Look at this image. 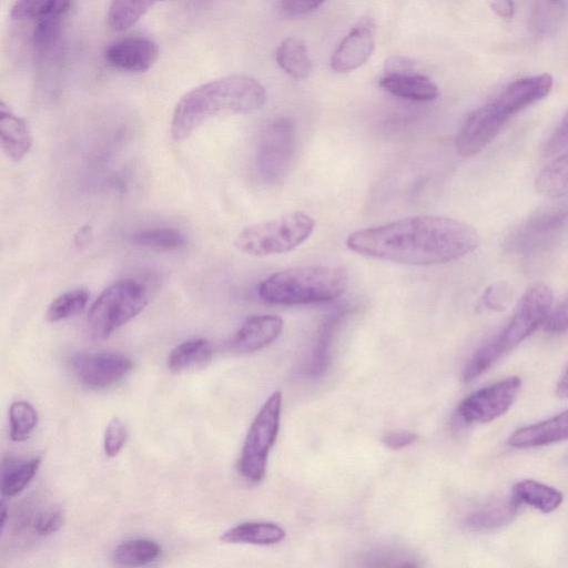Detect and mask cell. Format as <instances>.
I'll return each instance as SVG.
<instances>
[{
	"label": "cell",
	"instance_id": "cell-1",
	"mask_svg": "<svg viewBox=\"0 0 568 568\" xmlns=\"http://www.w3.org/2000/svg\"><path fill=\"white\" fill-rule=\"evenodd\" d=\"M469 224L440 215H414L357 230L346 239L347 247L361 255L428 266L462 258L479 245Z\"/></svg>",
	"mask_w": 568,
	"mask_h": 568
},
{
	"label": "cell",
	"instance_id": "cell-2",
	"mask_svg": "<svg viewBox=\"0 0 568 568\" xmlns=\"http://www.w3.org/2000/svg\"><path fill=\"white\" fill-rule=\"evenodd\" d=\"M264 87L254 78L232 74L195 87L178 101L171 119V136L181 142L207 121L248 114L263 106Z\"/></svg>",
	"mask_w": 568,
	"mask_h": 568
},
{
	"label": "cell",
	"instance_id": "cell-3",
	"mask_svg": "<svg viewBox=\"0 0 568 568\" xmlns=\"http://www.w3.org/2000/svg\"><path fill=\"white\" fill-rule=\"evenodd\" d=\"M554 301L551 288L536 283L527 288L507 324L483 343L463 369L469 383L490 368L500 357L530 336L548 317Z\"/></svg>",
	"mask_w": 568,
	"mask_h": 568
},
{
	"label": "cell",
	"instance_id": "cell-4",
	"mask_svg": "<svg viewBox=\"0 0 568 568\" xmlns=\"http://www.w3.org/2000/svg\"><path fill=\"white\" fill-rule=\"evenodd\" d=\"M348 273L341 266H291L267 276L258 285V296L275 305H303L333 301L343 295Z\"/></svg>",
	"mask_w": 568,
	"mask_h": 568
},
{
	"label": "cell",
	"instance_id": "cell-5",
	"mask_svg": "<svg viewBox=\"0 0 568 568\" xmlns=\"http://www.w3.org/2000/svg\"><path fill=\"white\" fill-rule=\"evenodd\" d=\"M150 297L148 284L139 278H123L109 285L90 306L87 328L91 338H109L139 315Z\"/></svg>",
	"mask_w": 568,
	"mask_h": 568
},
{
	"label": "cell",
	"instance_id": "cell-6",
	"mask_svg": "<svg viewBox=\"0 0 568 568\" xmlns=\"http://www.w3.org/2000/svg\"><path fill=\"white\" fill-rule=\"evenodd\" d=\"M314 229L312 216L303 212H290L244 227L235 237L234 245L251 256L284 254L307 241Z\"/></svg>",
	"mask_w": 568,
	"mask_h": 568
},
{
	"label": "cell",
	"instance_id": "cell-7",
	"mask_svg": "<svg viewBox=\"0 0 568 568\" xmlns=\"http://www.w3.org/2000/svg\"><path fill=\"white\" fill-rule=\"evenodd\" d=\"M282 393H272L254 417L245 436L240 460V474L251 483L261 481L266 473L270 450L280 430Z\"/></svg>",
	"mask_w": 568,
	"mask_h": 568
},
{
	"label": "cell",
	"instance_id": "cell-8",
	"mask_svg": "<svg viewBox=\"0 0 568 568\" xmlns=\"http://www.w3.org/2000/svg\"><path fill=\"white\" fill-rule=\"evenodd\" d=\"M567 224V203L539 209L507 236L505 250L521 257L539 255L556 243Z\"/></svg>",
	"mask_w": 568,
	"mask_h": 568
},
{
	"label": "cell",
	"instance_id": "cell-9",
	"mask_svg": "<svg viewBox=\"0 0 568 568\" xmlns=\"http://www.w3.org/2000/svg\"><path fill=\"white\" fill-rule=\"evenodd\" d=\"M296 150V128L288 116L270 120L262 130L256 159L260 175L268 183L282 181Z\"/></svg>",
	"mask_w": 568,
	"mask_h": 568
},
{
	"label": "cell",
	"instance_id": "cell-10",
	"mask_svg": "<svg viewBox=\"0 0 568 568\" xmlns=\"http://www.w3.org/2000/svg\"><path fill=\"white\" fill-rule=\"evenodd\" d=\"M74 378L89 389H108L123 381L132 371L133 362L119 352H81L69 358Z\"/></svg>",
	"mask_w": 568,
	"mask_h": 568
},
{
	"label": "cell",
	"instance_id": "cell-11",
	"mask_svg": "<svg viewBox=\"0 0 568 568\" xmlns=\"http://www.w3.org/2000/svg\"><path fill=\"white\" fill-rule=\"evenodd\" d=\"M521 379L509 376L483 387L465 397L457 407V416L465 424H485L504 415L514 404Z\"/></svg>",
	"mask_w": 568,
	"mask_h": 568
},
{
	"label": "cell",
	"instance_id": "cell-12",
	"mask_svg": "<svg viewBox=\"0 0 568 568\" xmlns=\"http://www.w3.org/2000/svg\"><path fill=\"white\" fill-rule=\"evenodd\" d=\"M509 119L493 101L477 108L456 135L457 153L464 158L477 154L499 134Z\"/></svg>",
	"mask_w": 568,
	"mask_h": 568
},
{
	"label": "cell",
	"instance_id": "cell-13",
	"mask_svg": "<svg viewBox=\"0 0 568 568\" xmlns=\"http://www.w3.org/2000/svg\"><path fill=\"white\" fill-rule=\"evenodd\" d=\"M375 49V23L363 18L342 39L331 58V68L338 73L362 67Z\"/></svg>",
	"mask_w": 568,
	"mask_h": 568
},
{
	"label": "cell",
	"instance_id": "cell-14",
	"mask_svg": "<svg viewBox=\"0 0 568 568\" xmlns=\"http://www.w3.org/2000/svg\"><path fill=\"white\" fill-rule=\"evenodd\" d=\"M159 57L156 43L142 36L113 41L104 51L106 63L120 71L141 73L152 68Z\"/></svg>",
	"mask_w": 568,
	"mask_h": 568
},
{
	"label": "cell",
	"instance_id": "cell-15",
	"mask_svg": "<svg viewBox=\"0 0 568 568\" xmlns=\"http://www.w3.org/2000/svg\"><path fill=\"white\" fill-rule=\"evenodd\" d=\"M548 73L530 75L513 81L505 87L493 102L509 118L546 98L552 88Z\"/></svg>",
	"mask_w": 568,
	"mask_h": 568
},
{
	"label": "cell",
	"instance_id": "cell-16",
	"mask_svg": "<svg viewBox=\"0 0 568 568\" xmlns=\"http://www.w3.org/2000/svg\"><path fill=\"white\" fill-rule=\"evenodd\" d=\"M284 327L282 317L272 314L248 317L230 341L232 351L241 354L254 353L271 345Z\"/></svg>",
	"mask_w": 568,
	"mask_h": 568
},
{
	"label": "cell",
	"instance_id": "cell-17",
	"mask_svg": "<svg viewBox=\"0 0 568 568\" xmlns=\"http://www.w3.org/2000/svg\"><path fill=\"white\" fill-rule=\"evenodd\" d=\"M568 439V409L536 424L515 430L508 444L516 448L545 446Z\"/></svg>",
	"mask_w": 568,
	"mask_h": 568
},
{
	"label": "cell",
	"instance_id": "cell-18",
	"mask_svg": "<svg viewBox=\"0 0 568 568\" xmlns=\"http://www.w3.org/2000/svg\"><path fill=\"white\" fill-rule=\"evenodd\" d=\"M0 143L6 155L13 162L24 159L33 143L26 120L11 111L3 101L0 102Z\"/></svg>",
	"mask_w": 568,
	"mask_h": 568
},
{
	"label": "cell",
	"instance_id": "cell-19",
	"mask_svg": "<svg viewBox=\"0 0 568 568\" xmlns=\"http://www.w3.org/2000/svg\"><path fill=\"white\" fill-rule=\"evenodd\" d=\"M379 85L386 92L412 101L428 102L438 95V87L428 77L415 71L384 73Z\"/></svg>",
	"mask_w": 568,
	"mask_h": 568
},
{
	"label": "cell",
	"instance_id": "cell-20",
	"mask_svg": "<svg viewBox=\"0 0 568 568\" xmlns=\"http://www.w3.org/2000/svg\"><path fill=\"white\" fill-rule=\"evenodd\" d=\"M286 537L283 527L272 521H246L225 530L221 540L225 544L271 546Z\"/></svg>",
	"mask_w": 568,
	"mask_h": 568
},
{
	"label": "cell",
	"instance_id": "cell-21",
	"mask_svg": "<svg viewBox=\"0 0 568 568\" xmlns=\"http://www.w3.org/2000/svg\"><path fill=\"white\" fill-rule=\"evenodd\" d=\"M346 312L338 310L329 314L322 323L307 363V375L321 377L328 368L332 358L334 335Z\"/></svg>",
	"mask_w": 568,
	"mask_h": 568
},
{
	"label": "cell",
	"instance_id": "cell-22",
	"mask_svg": "<svg viewBox=\"0 0 568 568\" xmlns=\"http://www.w3.org/2000/svg\"><path fill=\"white\" fill-rule=\"evenodd\" d=\"M520 503L511 495L499 499L469 514L465 526L471 530H491L510 524L518 511Z\"/></svg>",
	"mask_w": 568,
	"mask_h": 568
},
{
	"label": "cell",
	"instance_id": "cell-23",
	"mask_svg": "<svg viewBox=\"0 0 568 568\" xmlns=\"http://www.w3.org/2000/svg\"><path fill=\"white\" fill-rule=\"evenodd\" d=\"M213 348L206 338H191L176 345L168 356V368L182 373L205 366L212 358Z\"/></svg>",
	"mask_w": 568,
	"mask_h": 568
},
{
	"label": "cell",
	"instance_id": "cell-24",
	"mask_svg": "<svg viewBox=\"0 0 568 568\" xmlns=\"http://www.w3.org/2000/svg\"><path fill=\"white\" fill-rule=\"evenodd\" d=\"M511 495L521 504L529 505L545 514L556 510L564 500V495L556 488L534 479L516 483Z\"/></svg>",
	"mask_w": 568,
	"mask_h": 568
},
{
	"label": "cell",
	"instance_id": "cell-25",
	"mask_svg": "<svg viewBox=\"0 0 568 568\" xmlns=\"http://www.w3.org/2000/svg\"><path fill=\"white\" fill-rule=\"evenodd\" d=\"M41 459L32 457L20 459L8 457L2 462L1 494L3 497H13L20 494L34 478Z\"/></svg>",
	"mask_w": 568,
	"mask_h": 568
},
{
	"label": "cell",
	"instance_id": "cell-26",
	"mask_svg": "<svg viewBox=\"0 0 568 568\" xmlns=\"http://www.w3.org/2000/svg\"><path fill=\"white\" fill-rule=\"evenodd\" d=\"M276 61L282 70L294 79H305L312 72L305 43L296 37L285 38L276 49Z\"/></svg>",
	"mask_w": 568,
	"mask_h": 568
},
{
	"label": "cell",
	"instance_id": "cell-27",
	"mask_svg": "<svg viewBox=\"0 0 568 568\" xmlns=\"http://www.w3.org/2000/svg\"><path fill=\"white\" fill-rule=\"evenodd\" d=\"M161 546L150 538H133L119 544L112 552L116 566L139 567L148 565L161 555Z\"/></svg>",
	"mask_w": 568,
	"mask_h": 568
},
{
	"label": "cell",
	"instance_id": "cell-28",
	"mask_svg": "<svg viewBox=\"0 0 568 568\" xmlns=\"http://www.w3.org/2000/svg\"><path fill=\"white\" fill-rule=\"evenodd\" d=\"M535 187L549 199L568 197V151L555 158L538 174Z\"/></svg>",
	"mask_w": 568,
	"mask_h": 568
},
{
	"label": "cell",
	"instance_id": "cell-29",
	"mask_svg": "<svg viewBox=\"0 0 568 568\" xmlns=\"http://www.w3.org/2000/svg\"><path fill=\"white\" fill-rule=\"evenodd\" d=\"M65 16L67 13H51L36 20L31 44L39 59L51 55L58 49Z\"/></svg>",
	"mask_w": 568,
	"mask_h": 568
},
{
	"label": "cell",
	"instance_id": "cell-30",
	"mask_svg": "<svg viewBox=\"0 0 568 568\" xmlns=\"http://www.w3.org/2000/svg\"><path fill=\"white\" fill-rule=\"evenodd\" d=\"M568 16V0H534L531 27L538 36L558 31Z\"/></svg>",
	"mask_w": 568,
	"mask_h": 568
},
{
	"label": "cell",
	"instance_id": "cell-31",
	"mask_svg": "<svg viewBox=\"0 0 568 568\" xmlns=\"http://www.w3.org/2000/svg\"><path fill=\"white\" fill-rule=\"evenodd\" d=\"M132 244L158 252L175 251L186 243L185 235L170 226L150 227L130 235Z\"/></svg>",
	"mask_w": 568,
	"mask_h": 568
},
{
	"label": "cell",
	"instance_id": "cell-32",
	"mask_svg": "<svg viewBox=\"0 0 568 568\" xmlns=\"http://www.w3.org/2000/svg\"><path fill=\"white\" fill-rule=\"evenodd\" d=\"M158 1L163 0H111L108 23L114 31H125L133 27Z\"/></svg>",
	"mask_w": 568,
	"mask_h": 568
},
{
	"label": "cell",
	"instance_id": "cell-33",
	"mask_svg": "<svg viewBox=\"0 0 568 568\" xmlns=\"http://www.w3.org/2000/svg\"><path fill=\"white\" fill-rule=\"evenodd\" d=\"M85 288L67 291L55 297L48 306L45 317L51 323L61 322L80 314L89 302Z\"/></svg>",
	"mask_w": 568,
	"mask_h": 568
},
{
	"label": "cell",
	"instance_id": "cell-34",
	"mask_svg": "<svg viewBox=\"0 0 568 568\" xmlns=\"http://www.w3.org/2000/svg\"><path fill=\"white\" fill-rule=\"evenodd\" d=\"M72 0H16L10 16L13 20H38L51 13H68Z\"/></svg>",
	"mask_w": 568,
	"mask_h": 568
},
{
	"label": "cell",
	"instance_id": "cell-35",
	"mask_svg": "<svg viewBox=\"0 0 568 568\" xmlns=\"http://www.w3.org/2000/svg\"><path fill=\"white\" fill-rule=\"evenodd\" d=\"M10 438L23 442L30 437L38 425V413L27 400H16L9 408Z\"/></svg>",
	"mask_w": 568,
	"mask_h": 568
},
{
	"label": "cell",
	"instance_id": "cell-36",
	"mask_svg": "<svg viewBox=\"0 0 568 568\" xmlns=\"http://www.w3.org/2000/svg\"><path fill=\"white\" fill-rule=\"evenodd\" d=\"M129 432L124 422L113 417L106 425L103 435V452L108 457H115L124 447Z\"/></svg>",
	"mask_w": 568,
	"mask_h": 568
},
{
	"label": "cell",
	"instance_id": "cell-37",
	"mask_svg": "<svg viewBox=\"0 0 568 568\" xmlns=\"http://www.w3.org/2000/svg\"><path fill=\"white\" fill-rule=\"evenodd\" d=\"M64 524V514L58 507L41 510L33 521L37 535L45 537L57 532Z\"/></svg>",
	"mask_w": 568,
	"mask_h": 568
},
{
	"label": "cell",
	"instance_id": "cell-38",
	"mask_svg": "<svg viewBox=\"0 0 568 568\" xmlns=\"http://www.w3.org/2000/svg\"><path fill=\"white\" fill-rule=\"evenodd\" d=\"M511 295L513 288L507 282H496L484 292L483 303L494 311H503L510 302Z\"/></svg>",
	"mask_w": 568,
	"mask_h": 568
},
{
	"label": "cell",
	"instance_id": "cell-39",
	"mask_svg": "<svg viewBox=\"0 0 568 568\" xmlns=\"http://www.w3.org/2000/svg\"><path fill=\"white\" fill-rule=\"evenodd\" d=\"M544 329L551 334L568 331V296L549 313L544 323Z\"/></svg>",
	"mask_w": 568,
	"mask_h": 568
},
{
	"label": "cell",
	"instance_id": "cell-40",
	"mask_svg": "<svg viewBox=\"0 0 568 568\" xmlns=\"http://www.w3.org/2000/svg\"><path fill=\"white\" fill-rule=\"evenodd\" d=\"M418 436L409 430H396L387 433L383 437V444L390 450H399L416 443Z\"/></svg>",
	"mask_w": 568,
	"mask_h": 568
},
{
	"label": "cell",
	"instance_id": "cell-41",
	"mask_svg": "<svg viewBox=\"0 0 568 568\" xmlns=\"http://www.w3.org/2000/svg\"><path fill=\"white\" fill-rule=\"evenodd\" d=\"M325 0H281L284 11L292 16H302L316 10Z\"/></svg>",
	"mask_w": 568,
	"mask_h": 568
},
{
	"label": "cell",
	"instance_id": "cell-42",
	"mask_svg": "<svg viewBox=\"0 0 568 568\" xmlns=\"http://www.w3.org/2000/svg\"><path fill=\"white\" fill-rule=\"evenodd\" d=\"M568 143V113L564 116L551 138L548 140L545 152L551 154Z\"/></svg>",
	"mask_w": 568,
	"mask_h": 568
},
{
	"label": "cell",
	"instance_id": "cell-43",
	"mask_svg": "<svg viewBox=\"0 0 568 568\" xmlns=\"http://www.w3.org/2000/svg\"><path fill=\"white\" fill-rule=\"evenodd\" d=\"M413 61L404 57H390L385 61L384 73H399L414 71Z\"/></svg>",
	"mask_w": 568,
	"mask_h": 568
},
{
	"label": "cell",
	"instance_id": "cell-44",
	"mask_svg": "<svg viewBox=\"0 0 568 568\" xmlns=\"http://www.w3.org/2000/svg\"><path fill=\"white\" fill-rule=\"evenodd\" d=\"M490 9L503 19H510L515 11L514 0H487Z\"/></svg>",
	"mask_w": 568,
	"mask_h": 568
},
{
	"label": "cell",
	"instance_id": "cell-45",
	"mask_svg": "<svg viewBox=\"0 0 568 568\" xmlns=\"http://www.w3.org/2000/svg\"><path fill=\"white\" fill-rule=\"evenodd\" d=\"M92 236H93L92 226L83 225L74 234V239H73L74 245L78 248H83L90 244Z\"/></svg>",
	"mask_w": 568,
	"mask_h": 568
},
{
	"label": "cell",
	"instance_id": "cell-46",
	"mask_svg": "<svg viewBox=\"0 0 568 568\" xmlns=\"http://www.w3.org/2000/svg\"><path fill=\"white\" fill-rule=\"evenodd\" d=\"M556 392L560 398L568 397V369L564 373L561 378L558 381Z\"/></svg>",
	"mask_w": 568,
	"mask_h": 568
},
{
	"label": "cell",
	"instance_id": "cell-47",
	"mask_svg": "<svg viewBox=\"0 0 568 568\" xmlns=\"http://www.w3.org/2000/svg\"><path fill=\"white\" fill-rule=\"evenodd\" d=\"M7 516H8V510H7V507L2 500V509H1V531L4 530V526H6V519H7Z\"/></svg>",
	"mask_w": 568,
	"mask_h": 568
}]
</instances>
